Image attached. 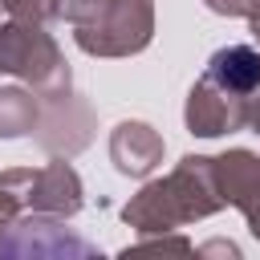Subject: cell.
Masks as SVG:
<instances>
[{"instance_id":"obj_1","label":"cell","mask_w":260,"mask_h":260,"mask_svg":"<svg viewBox=\"0 0 260 260\" xmlns=\"http://www.w3.org/2000/svg\"><path fill=\"white\" fill-rule=\"evenodd\" d=\"M223 203L219 195V183H215V158L207 154H187L171 175L162 179H150L126 207H122V219L150 236V232H175L183 223H195V219H207L215 215Z\"/></svg>"},{"instance_id":"obj_2","label":"cell","mask_w":260,"mask_h":260,"mask_svg":"<svg viewBox=\"0 0 260 260\" xmlns=\"http://www.w3.org/2000/svg\"><path fill=\"white\" fill-rule=\"evenodd\" d=\"M0 73L24 77L37 98H53V93H69V65L57 49V41L45 32V24H28V20H8L0 24Z\"/></svg>"},{"instance_id":"obj_3","label":"cell","mask_w":260,"mask_h":260,"mask_svg":"<svg viewBox=\"0 0 260 260\" xmlns=\"http://www.w3.org/2000/svg\"><path fill=\"white\" fill-rule=\"evenodd\" d=\"M0 191L16 199V207L24 215H53V219H69L81 211L85 191H81V175L65 162L53 158L45 167H12L0 175Z\"/></svg>"},{"instance_id":"obj_4","label":"cell","mask_w":260,"mask_h":260,"mask_svg":"<svg viewBox=\"0 0 260 260\" xmlns=\"http://www.w3.org/2000/svg\"><path fill=\"white\" fill-rule=\"evenodd\" d=\"M154 37L150 0H106L93 20L73 24V41L93 57H130L142 53Z\"/></svg>"},{"instance_id":"obj_5","label":"cell","mask_w":260,"mask_h":260,"mask_svg":"<svg viewBox=\"0 0 260 260\" xmlns=\"http://www.w3.org/2000/svg\"><path fill=\"white\" fill-rule=\"evenodd\" d=\"M0 256H32V260H93L98 248L61 228L53 215H16L0 232Z\"/></svg>"},{"instance_id":"obj_6","label":"cell","mask_w":260,"mask_h":260,"mask_svg":"<svg viewBox=\"0 0 260 260\" xmlns=\"http://www.w3.org/2000/svg\"><path fill=\"white\" fill-rule=\"evenodd\" d=\"M187 130L199 134V138H219V134H236L248 126V98L219 85L215 77H199L187 93Z\"/></svg>"},{"instance_id":"obj_7","label":"cell","mask_w":260,"mask_h":260,"mask_svg":"<svg viewBox=\"0 0 260 260\" xmlns=\"http://www.w3.org/2000/svg\"><path fill=\"white\" fill-rule=\"evenodd\" d=\"M37 142L49 150V154H77L89 146V134H93V122H89V110L69 93H53V98H41V122H37Z\"/></svg>"},{"instance_id":"obj_8","label":"cell","mask_w":260,"mask_h":260,"mask_svg":"<svg viewBox=\"0 0 260 260\" xmlns=\"http://www.w3.org/2000/svg\"><path fill=\"white\" fill-rule=\"evenodd\" d=\"M215 183L223 203L240 207V215L248 219V232L260 240V154L236 146L228 154L215 158Z\"/></svg>"},{"instance_id":"obj_9","label":"cell","mask_w":260,"mask_h":260,"mask_svg":"<svg viewBox=\"0 0 260 260\" xmlns=\"http://www.w3.org/2000/svg\"><path fill=\"white\" fill-rule=\"evenodd\" d=\"M110 158L126 179H146L162 162V134L146 122H122L110 134Z\"/></svg>"},{"instance_id":"obj_10","label":"cell","mask_w":260,"mask_h":260,"mask_svg":"<svg viewBox=\"0 0 260 260\" xmlns=\"http://www.w3.org/2000/svg\"><path fill=\"white\" fill-rule=\"evenodd\" d=\"M207 77H215L219 85L236 89V93H256L260 89V49L252 45H228V49H215L211 61H207Z\"/></svg>"},{"instance_id":"obj_11","label":"cell","mask_w":260,"mask_h":260,"mask_svg":"<svg viewBox=\"0 0 260 260\" xmlns=\"http://www.w3.org/2000/svg\"><path fill=\"white\" fill-rule=\"evenodd\" d=\"M37 122H41V98H37L32 89L4 85V89H0V138L32 134Z\"/></svg>"},{"instance_id":"obj_12","label":"cell","mask_w":260,"mask_h":260,"mask_svg":"<svg viewBox=\"0 0 260 260\" xmlns=\"http://www.w3.org/2000/svg\"><path fill=\"white\" fill-rule=\"evenodd\" d=\"M4 12L12 20H28V24H49L61 16V4L65 0H0Z\"/></svg>"},{"instance_id":"obj_13","label":"cell","mask_w":260,"mask_h":260,"mask_svg":"<svg viewBox=\"0 0 260 260\" xmlns=\"http://www.w3.org/2000/svg\"><path fill=\"white\" fill-rule=\"evenodd\" d=\"M126 252H195V248H191V240H183V236L150 232L146 240H138V244H134V248H126Z\"/></svg>"},{"instance_id":"obj_14","label":"cell","mask_w":260,"mask_h":260,"mask_svg":"<svg viewBox=\"0 0 260 260\" xmlns=\"http://www.w3.org/2000/svg\"><path fill=\"white\" fill-rule=\"evenodd\" d=\"M106 0H65L61 4V12H65V20L69 24H85V20H93L98 16V8H102Z\"/></svg>"},{"instance_id":"obj_15","label":"cell","mask_w":260,"mask_h":260,"mask_svg":"<svg viewBox=\"0 0 260 260\" xmlns=\"http://www.w3.org/2000/svg\"><path fill=\"white\" fill-rule=\"evenodd\" d=\"M256 4H260V0H207V8L219 12V16H248Z\"/></svg>"},{"instance_id":"obj_16","label":"cell","mask_w":260,"mask_h":260,"mask_svg":"<svg viewBox=\"0 0 260 260\" xmlns=\"http://www.w3.org/2000/svg\"><path fill=\"white\" fill-rule=\"evenodd\" d=\"M16 215H24V211L16 207V199H12V195H4V191H0V232H4Z\"/></svg>"},{"instance_id":"obj_17","label":"cell","mask_w":260,"mask_h":260,"mask_svg":"<svg viewBox=\"0 0 260 260\" xmlns=\"http://www.w3.org/2000/svg\"><path fill=\"white\" fill-rule=\"evenodd\" d=\"M199 256H211V252H228V256H240V248L236 244H223V240H215V244H203V248H195Z\"/></svg>"},{"instance_id":"obj_18","label":"cell","mask_w":260,"mask_h":260,"mask_svg":"<svg viewBox=\"0 0 260 260\" xmlns=\"http://www.w3.org/2000/svg\"><path fill=\"white\" fill-rule=\"evenodd\" d=\"M248 126L260 134V98H248Z\"/></svg>"},{"instance_id":"obj_19","label":"cell","mask_w":260,"mask_h":260,"mask_svg":"<svg viewBox=\"0 0 260 260\" xmlns=\"http://www.w3.org/2000/svg\"><path fill=\"white\" fill-rule=\"evenodd\" d=\"M248 28H252V37H256V45H260V4L248 12Z\"/></svg>"},{"instance_id":"obj_20","label":"cell","mask_w":260,"mask_h":260,"mask_svg":"<svg viewBox=\"0 0 260 260\" xmlns=\"http://www.w3.org/2000/svg\"><path fill=\"white\" fill-rule=\"evenodd\" d=\"M0 8H4V4H0Z\"/></svg>"}]
</instances>
